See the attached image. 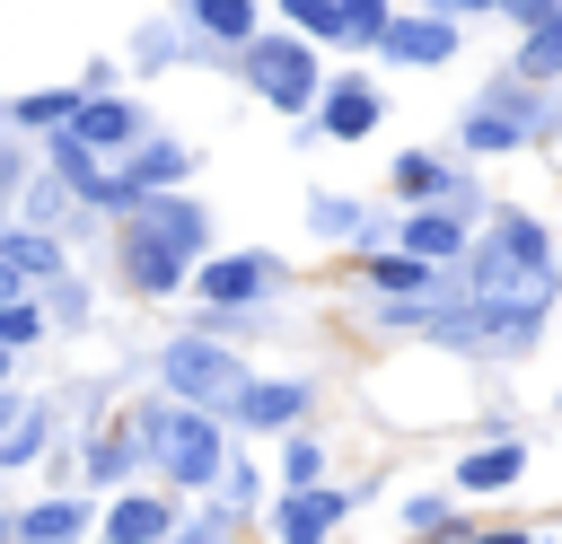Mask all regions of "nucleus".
<instances>
[{
    "label": "nucleus",
    "instance_id": "f257e3e1",
    "mask_svg": "<svg viewBox=\"0 0 562 544\" xmlns=\"http://www.w3.org/2000/svg\"><path fill=\"white\" fill-rule=\"evenodd\" d=\"M553 254H544V228L536 219H492V246L474 254V290H483V316L492 325H536L553 307Z\"/></svg>",
    "mask_w": 562,
    "mask_h": 544
},
{
    "label": "nucleus",
    "instance_id": "f03ea898",
    "mask_svg": "<svg viewBox=\"0 0 562 544\" xmlns=\"http://www.w3.org/2000/svg\"><path fill=\"white\" fill-rule=\"evenodd\" d=\"M140 439L158 447V465L176 483H211L220 474V430H211V404H184V412H140Z\"/></svg>",
    "mask_w": 562,
    "mask_h": 544
},
{
    "label": "nucleus",
    "instance_id": "7ed1b4c3",
    "mask_svg": "<svg viewBox=\"0 0 562 544\" xmlns=\"http://www.w3.org/2000/svg\"><path fill=\"white\" fill-rule=\"evenodd\" d=\"M167 386H176L184 404H237V395H246V377H237V360H228L220 342H202V333L167 351Z\"/></svg>",
    "mask_w": 562,
    "mask_h": 544
},
{
    "label": "nucleus",
    "instance_id": "20e7f679",
    "mask_svg": "<svg viewBox=\"0 0 562 544\" xmlns=\"http://www.w3.org/2000/svg\"><path fill=\"white\" fill-rule=\"evenodd\" d=\"M246 70H255V88H263L281 114L316 97V61H307V44H255V53H246Z\"/></svg>",
    "mask_w": 562,
    "mask_h": 544
},
{
    "label": "nucleus",
    "instance_id": "39448f33",
    "mask_svg": "<svg viewBox=\"0 0 562 544\" xmlns=\"http://www.w3.org/2000/svg\"><path fill=\"white\" fill-rule=\"evenodd\" d=\"M378 53H386V61H422V70H430V61H448V53H457V26H448V18H386Z\"/></svg>",
    "mask_w": 562,
    "mask_h": 544
},
{
    "label": "nucleus",
    "instance_id": "423d86ee",
    "mask_svg": "<svg viewBox=\"0 0 562 544\" xmlns=\"http://www.w3.org/2000/svg\"><path fill=\"white\" fill-rule=\"evenodd\" d=\"M272 254H220V263H202L193 281H202V298H220V307H237V298H263L272 290Z\"/></svg>",
    "mask_w": 562,
    "mask_h": 544
},
{
    "label": "nucleus",
    "instance_id": "0eeeda50",
    "mask_svg": "<svg viewBox=\"0 0 562 544\" xmlns=\"http://www.w3.org/2000/svg\"><path fill=\"white\" fill-rule=\"evenodd\" d=\"M123 272H132V290H176L184 281V246L158 228V237H132L123 246Z\"/></svg>",
    "mask_w": 562,
    "mask_h": 544
},
{
    "label": "nucleus",
    "instance_id": "6e6552de",
    "mask_svg": "<svg viewBox=\"0 0 562 544\" xmlns=\"http://www.w3.org/2000/svg\"><path fill=\"white\" fill-rule=\"evenodd\" d=\"M325 132H334V140H360V132H378V88H360V79L325 88Z\"/></svg>",
    "mask_w": 562,
    "mask_h": 544
},
{
    "label": "nucleus",
    "instance_id": "1a4fd4ad",
    "mask_svg": "<svg viewBox=\"0 0 562 544\" xmlns=\"http://www.w3.org/2000/svg\"><path fill=\"white\" fill-rule=\"evenodd\" d=\"M70 132H79L88 149H114V140H132V105H114V97H88Z\"/></svg>",
    "mask_w": 562,
    "mask_h": 544
},
{
    "label": "nucleus",
    "instance_id": "9d476101",
    "mask_svg": "<svg viewBox=\"0 0 562 544\" xmlns=\"http://www.w3.org/2000/svg\"><path fill=\"white\" fill-rule=\"evenodd\" d=\"M299 404H307V386H290V377H281V386H246V395H237V412H246L255 430H272V421H299Z\"/></svg>",
    "mask_w": 562,
    "mask_h": 544
},
{
    "label": "nucleus",
    "instance_id": "9b49d317",
    "mask_svg": "<svg viewBox=\"0 0 562 544\" xmlns=\"http://www.w3.org/2000/svg\"><path fill=\"white\" fill-rule=\"evenodd\" d=\"M518 465H527V456L501 439V447H474V456L457 465V483H465V491H501V483H518Z\"/></svg>",
    "mask_w": 562,
    "mask_h": 544
},
{
    "label": "nucleus",
    "instance_id": "f8f14e48",
    "mask_svg": "<svg viewBox=\"0 0 562 544\" xmlns=\"http://www.w3.org/2000/svg\"><path fill=\"white\" fill-rule=\"evenodd\" d=\"M334 518H342V500H334V491H299V500H281V535H299V544H316Z\"/></svg>",
    "mask_w": 562,
    "mask_h": 544
},
{
    "label": "nucleus",
    "instance_id": "ddd939ff",
    "mask_svg": "<svg viewBox=\"0 0 562 544\" xmlns=\"http://www.w3.org/2000/svg\"><path fill=\"white\" fill-rule=\"evenodd\" d=\"M105 526H114V544H149V535H167V509L158 500H114Z\"/></svg>",
    "mask_w": 562,
    "mask_h": 544
},
{
    "label": "nucleus",
    "instance_id": "4468645a",
    "mask_svg": "<svg viewBox=\"0 0 562 544\" xmlns=\"http://www.w3.org/2000/svg\"><path fill=\"white\" fill-rule=\"evenodd\" d=\"M79 526H88L79 500H44V509H26V535H35V544H61V535H79Z\"/></svg>",
    "mask_w": 562,
    "mask_h": 544
},
{
    "label": "nucleus",
    "instance_id": "2eb2a0df",
    "mask_svg": "<svg viewBox=\"0 0 562 544\" xmlns=\"http://www.w3.org/2000/svg\"><path fill=\"white\" fill-rule=\"evenodd\" d=\"M193 18H202L211 35H228V44L255 35V0H193Z\"/></svg>",
    "mask_w": 562,
    "mask_h": 544
},
{
    "label": "nucleus",
    "instance_id": "dca6fc26",
    "mask_svg": "<svg viewBox=\"0 0 562 544\" xmlns=\"http://www.w3.org/2000/svg\"><path fill=\"white\" fill-rule=\"evenodd\" d=\"M79 105H88V97H61V88H44V97H18V123L53 132V123H79Z\"/></svg>",
    "mask_w": 562,
    "mask_h": 544
},
{
    "label": "nucleus",
    "instance_id": "f3484780",
    "mask_svg": "<svg viewBox=\"0 0 562 544\" xmlns=\"http://www.w3.org/2000/svg\"><path fill=\"white\" fill-rule=\"evenodd\" d=\"M518 70H527V79H544V70H562V9H553V18H544V26L527 35V53H518Z\"/></svg>",
    "mask_w": 562,
    "mask_h": 544
},
{
    "label": "nucleus",
    "instance_id": "a211bd4d",
    "mask_svg": "<svg viewBox=\"0 0 562 544\" xmlns=\"http://www.w3.org/2000/svg\"><path fill=\"white\" fill-rule=\"evenodd\" d=\"M439 184H448V175H439V158H422V149H413V158H395V193H413V202H422V193H439Z\"/></svg>",
    "mask_w": 562,
    "mask_h": 544
},
{
    "label": "nucleus",
    "instance_id": "6ab92c4d",
    "mask_svg": "<svg viewBox=\"0 0 562 544\" xmlns=\"http://www.w3.org/2000/svg\"><path fill=\"white\" fill-rule=\"evenodd\" d=\"M149 228H167V237H176V246H184V254H193V246H202V219H193V211H184V202H149Z\"/></svg>",
    "mask_w": 562,
    "mask_h": 544
},
{
    "label": "nucleus",
    "instance_id": "aec40b11",
    "mask_svg": "<svg viewBox=\"0 0 562 544\" xmlns=\"http://www.w3.org/2000/svg\"><path fill=\"white\" fill-rule=\"evenodd\" d=\"M404 246L439 263V254H457V219H413V228H404Z\"/></svg>",
    "mask_w": 562,
    "mask_h": 544
},
{
    "label": "nucleus",
    "instance_id": "412c9836",
    "mask_svg": "<svg viewBox=\"0 0 562 544\" xmlns=\"http://www.w3.org/2000/svg\"><path fill=\"white\" fill-rule=\"evenodd\" d=\"M342 35L351 44H378L386 35V0H342Z\"/></svg>",
    "mask_w": 562,
    "mask_h": 544
},
{
    "label": "nucleus",
    "instance_id": "4be33fe9",
    "mask_svg": "<svg viewBox=\"0 0 562 544\" xmlns=\"http://www.w3.org/2000/svg\"><path fill=\"white\" fill-rule=\"evenodd\" d=\"M465 140H474V149H509V140H518V123H509V114H492V105H483V114H474V123H465Z\"/></svg>",
    "mask_w": 562,
    "mask_h": 544
},
{
    "label": "nucleus",
    "instance_id": "5701e85b",
    "mask_svg": "<svg viewBox=\"0 0 562 544\" xmlns=\"http://www.w3.org/2000/svg\"><path fill=\"white\" fill-rule=\"evenodd\" d=\"M299 26H316V35H342V0H281Z\"/></svg>",
    "mask_w": 562,
    "mask_h": 544
},
{
    "label": "nucleus",
    "instance_id": "b1692460",
    "mask_svg": "<svg viewBox=\"0 0 562 544\" xmlns=\"http://www.w3.org/2000/svg\"><path fill=\"white\" fill-rule=\"evenodd\" d=\"M35 333H44V316L18 307V298H0V342H35Z\"/></svg>",
    "mask_w": 562,
    "mask_h": 544
},
{
    "label": "nucleus",
    "instance_id": "393cba45",
    "mask_svg": "<svg viewBox=\"0 0 562 544\" xmlns=\"http://www.w3.org/2000/svg\"><path fill=\"white\" fill-rule=\"evenodd\" d=\"M167 175H184V158H176V149H149V158L132 167V184H140V193H149V184H167Z\"/></svg>",
    "mask_w": 562,
    "mask_h": 544
},
{
    "label": "nucleus",
    "instance_id": "a878e982",
    "mask_svg": "<svg viewBox=\"0 0 562 544\" xmlns=\"http://www.w3.org/2000/svg\"><path fill=\"white\" fill-rule=\"evenodd\" d=\"M0 254H9V263H18V272H53V246H44V237H9V246H0Z\"/></svg>",
    "mask_w": 562,
    "mask_h": 544
},
{
    "label": "nucleus",
    "instance_id": "bb28decb",
    "mask_svg": "<svg viewBox=\"0 0 562 544\" xmlns=\"http://www.w3.org/2000/svg\"><path fill=\"white\" fill-rule=\"evenodd\" d=\"M501 9H509V18H527V26H544V18H553V0H501Z\"/></svg>",
    "mask_w": 562,
    "mask_h": 544
},
{
    "label": "nucleus",
    "instance_id": "cd10ccee",
    "mask_svg": "<svg viewBox=\"0 0 562 544\" xmlns=\"http://www.w3.org/2000/svg\"><path fill=\"white\" fill-rule=\"evenodd\" d=\"M9 290H18V263H0V298H9Z\"/></svg>",
    "mask_w": 562,
    "mask_h": 544
},
{
    "label": "nucleus",
    "instance_id": "c85d7f7f",
    "mask_svg": "<svg viewBox=\"0 0 562 544\" xmlns=\"http://www.w3.org/2000/svg\"><path fill=\"white\" fill-rule=\"evenodd\" d=\"M9 412H18V404H9V386H0V421H9Z\"/></svg>",
    "mask_w": 562,
    "mask_h": 544
},
{
    "label": "nucleus",
    "instance_id": "c756f323",
    "mask_svg": "<svg viewBox=\"0 0 562 544\" xmlns=\"http://www.w3.org/2000/svg\"><path fill=\"white\" fill-rule=\"evenodd\" d=\"M9 351H18V342H0V369H9Z\"/></svg>",
    "mask_w": 562,
    "mask_h": 544
},
{
    "label": "nucleus",
    "instance_id": "7c9ffc66",
    "mask_svg": "<svg viewBox=\"0 0 562 544\" xmlns=\"http://www.w3.org/2000/svg\"><path fill=\"white\" fill-rule=\"evenodd\" d=\"M465 9H501V0H465Z\"/></svg>",
    "mask_w": 562,
    "mask_h": 544
}]
</instances>
